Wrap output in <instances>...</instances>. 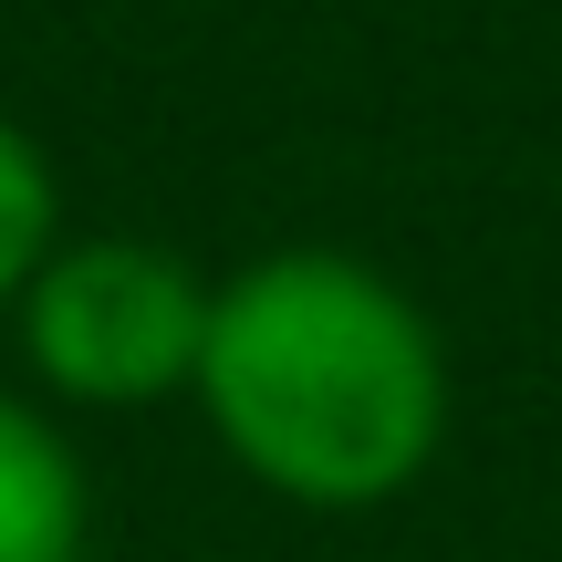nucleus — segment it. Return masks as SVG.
Wrapping results in <instances>:
<instances>
[{"label":"nucleus","instance_id":"f257e3e1","mask_svg":"<svg viewBox=\"0 0 562 562\" xmlns=\"http://www.w3.org/2000/svg\"><path fill=\"white\" fill-rule=\"evenodd\" d=\"M199 406L220 448L302 510H375L448 438L438 323L344 250H271L209 292Z\"/></svg>","mask_w":562,"mask_h":562},{"label":"nucleus","instance_id":"f03ea898","mask_svg":"<svg viewBox=\"0 0 562 562\" xmlns=\"http://www.w3.org/2000/svg\"><path fill=\"white\" fill-rule=\"evenodd\" d=\"M209 292L157 240H53V261L21 292V355L74 406H157L199 385Z\"/></svg>","mask_w":562,"mask_h":562},{"label":"nucleus","instance_id":"7ed1b4c3","mask_svg":"<svg viewBox=\"0 0 562 562\" xmlns=\"http://www.w3.org/2000/svg\"><path fill=\"white\" fill-rule=\"evenodd\" d=\"M0 562H83V459L21 396H0Z\"/></svg>","mask_w":562,"mask_h":562},{"label":"nucleus","instance_id":"20e7f679","mask_svg":"<svg viewBox=\"0 0 562 562\" xmlns=\"http://www.w3.org/2000/svg\"><path fill=\"white\" fill-rule=\"evenodd\" d=\"M53 229H63V188L42 167V146L0 115V302L32 292V271L53 261Z\"/></svg>","mask_w":562,"mask_h":562}]
</instances>
